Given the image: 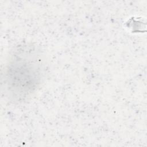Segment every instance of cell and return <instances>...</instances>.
<instances>
[{"label": "cell", "instance_id": "obj_1", "mask_svg": "<svg viewBox=\"0 0 147 147\" xmlns=\"http://www.w3.org/2000/svg\"><path fill=\"white\" fill-rule=\"evenodd\" d=\"M40 55L38 51L29 46L18 49L12 55L3 78L5 92L9 99L22 102L36 90L45 69Z\"/></svg>", "mask_w": 147, "mask_h": 147}]
</instances>
